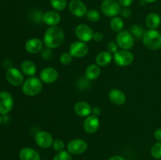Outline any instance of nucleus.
Segmentation results:
<instances>
[{
  "instance_id": "obj_1",
  "label": "nucleus",
  "mask_w": 161,
  "mask_h": 160,
  "mask_svg": "<svg viewBox=\"0 0 161 160\" xmlns=\"http://www.w3.org/2000/svg\"><path fill=\"white\" fill-rule=\"evenodd\" d=\"M43 43L46 47L57 49L61 46L64 41V31L58 26L49 27L43 35Z\"/></svg>"
},
{
  "instance_id": "obj_2",
  "label": "nucleus",
  "mask_w": 161,
  "mask_h": 160,
  "mask_svg": "<svg viewBox=\"0 0 161 160\" xmlns=\"http://www.w3.org/2000/svg\"><path fill=\"white\" fill-rule=\"evenodd\" d=\"M142 40L143 45L148 50H158L161 49V33L157 29H149L145 31Z\"/></svg>"
},
{
  "instance_id": "obj_3",
  "label": "nucleus",
  "mask_w": 161,
  "mask_h": 160,
  "mask_svg": "<svg viewBox=\"0 0 161 160\" xmlns=\"http://www.w3.org/2000/svg\"><path fill=\"white\" fill-rule=\"evenodd\" d=\"M42 82L38 77L31 76L25 80L22 84V92L28 97H35L41 93Z\"/></svg>"
},
{
  "instance_id": "obj_4",
  "label": "nucleus",
  "mask_w": 161,
  "mask_h": 160,
  "mask_svg": "<svg viewBox=\"0 0 161 160\" xmlns=\"http://www.w3.org/2000/svg\"><path fill=\"white\" fill-rule=\"evenodd\" d=\"M121 9V6L116 0H103L101 4V10L102 13L112 18L119 15Z\"/></svg>"
},
{
  "instance_id": "obj_5",
  "label": "nucleus",
  "mask_w": 161,
  "mask_h": 160,
  "mask_svg": "<svg viewBox=\"0 0 161 160\" xmlns=\"http://www.w3.org/2000/svg\"><path fill=\"white\" fill-rule=\"evenodd\" d=\"M135 56L130 50H119L113 54V61L119 67H127L134 62Z\"/></svg>"
},
{
  "instance_id": "obj_6",
  "label": "nucleus",
  "mask_w": 161,
  "mask_h": 160,
  "mask_svg": "<svg viewBox=\"0 0 161 160\" xmlns=\"http://www.w3.org/2000/svg\"><path fill=\"white\" fill-rule=\"evenodd\" d=\"M116 42L121 50H130L135 44V38L128 31H122L117 33Z\"/></svg>"
},
{
  "instance_id": "obj_7",
  "label": "nucleus",
  "mask_w": 161,
  "mask_h": 160,
  "mask_svg": "<svg viewBox=\"0 0 161 160\" xmlns=\"http://www.w3.org/2000/svg\"><path fill=\"white\" fill-rule=\"evenodd\" d=\"M94 30L90 25L86 24H80L75 28V35L80 41L88 42L91 41L94 37Z\"/></svg>"
},
{
  "instance_id": "obj_8",
  "label": "nucleus",
  "mask_w": 161,
  "mask_h": 160,
  "mask_svg": "<svg viewBox=\"0 0 161 160\" xmlns=\"http://www.w3.org/2000/svg\"><path fill=\"white\" fill-rule=\"evenodd\" d=\"M24 74L21 71L16 67H10L6 70V78L8 83L14 86H22L23 83L25 82Z\"/></svg>"
},
{
  "instance_id": "obj_9",
  "label": "nucleus",
  "mask_w": 161,
  "mask_h": 160,
  "mask_svg": "<svg viewBox=\"0 0 161 160\" xmlns=\"http://www.w3.org/2000/svg\"><path fill=\"white\" fill-rule=\"evenodd\" d=\"M87 148V142L80 138L72 140L67 144V151L71 155H81L84 153Z\"/></svg>"
},
{
  "instance_id": "obj_10",
  "label": "nucleus",
  "mask_w": 161,
  "mask_h": 160,
  "mask_svg": "<svg viewBox=\"0 0 161 160\" xmlns=\"http://www.w3.org/2000/svg\"><path fill=\"white\" fill-rule=\"evenodd\" d=\"M14 107L13 96L6 91L0 92V115H6L9 114Z\"/></svg>"
},
{
  "instance_id": "obj_11",
  "label": "nucleus",
  "mask_w": 161,
  "mask_h": 160,
  "mask_svg": "<svg viewBox=\"0 0 161 160\" xmlns=\"http://www.w3.org/2000/svg\"><path fill=\"white\" fill-rule=\"evenodd\" d=\"M69 52L73 57L82 58L87 55L88 52H89V47H88L86 42H82L80 40L75 41L69 46Z\"/></svg>"
},
{
  "instance_id": "obj_12",
  "label": "nucleus",
  "mask_w": 161,
  "mask_h": 160,
  "mask_svg": "<svg viewBox=\"0 0 161 160\" xmlns=\"http://www.w3.org/2000/svg\"><path fill=\"white\" fill-rule=\"evenodd\" d=\"M35 141L36 144L39 147L43 149H47L52 147L53 142V137L51 133L45 130H41L37 132L35 136Z\"/></svg>"
},
{
  "instance_id": "obj_13",
  "label": "nucleus",
  "mask_w": 161,
  "mask_h": 160,
  "mask_svg": "<svg viewBox=\"0 0 161 160\" xmlns=\"http://www.w3.org/2000/svg\"><path fill=\"white\" fill-rule=\"evenodd\" d=\"M69 9L72 15L79 18L86 16L88 11L86 4L81 0H71L69 3Z\"/></svg>"
},
{
  "instance_id": "obj_14",
  "label": "nucleus",
  "mask_w": 161,
  "mask_h": 160,
  "mask_svg": "<svg viewBox=\"0 0 161 160\" xmlns=\"http://www.w3.org/2000/svg\"><path fill=\"white\" fill-rule=\"evenodd\" d=\"M58 72L56 68L53 67H46L41 70L39 78L42 83L52 84L58 80Z\"/></svg>"
},
{
  "instance_id": "obj_15",
  "label": "nucleus",
  "mask_w": 161,
  "mask_h": 160,
  "mask_svg": "<svg viewBox=\"0 0 161 160\" xmlns=\"http://www.w3.org/2000/svg\"><path fill=\"white\" fill-rule=\"evenodd\" d=\"M83 130L89 134H93L98 130L100 127V120L97 116L91 115L86 117L83 122Z\"/></svg>"
},
{
  "instance_id": "obj_16",
  "label": "nucleus",
  "mask_w": 161,
  "mask_h": 160,
  "mask_svg": "<svg viewBox=\"0 0 161 160\" xmlns=\"http://www.w3.org/2000/svg\"><path fill=\"white\" fill-rule=\"evenodd\" d=\"M61 20V15L56 10H50L42 15V22L49 27L58 26Z\"/></svg>"
},
{
  "instance_id": "obj_17",
  "label": "nucleus",
  "mask_w": 161,
  "mask_h": 160,
  "mask_svg": "<svg viewBox=\"0 0 161 160\" xmlns=\"http://www.w3.org/2000/svg\"><path fill=\"white\" fill-rule=\"evenodd\" d=\"M43 41L39 38H31L25 42V50L28 53L36 54L43 49Z\"/></svg>"
},
{
  "instance_id": "obj_18",
  "label": "nucleus",
  "mask_w": 161,
  "mask_h": 160,
  "mask_svg": "<svg viewBox=\"0 0 161 160\" xmlns=\"http://www.w3.org/2000/svg\"><path fill=\"white\" fill-rule=\"evenodd\" d=\"M108 99L115 105H123L125 104L127 97L124 91L119 89H113L108 92Z\"/></svg>"
},
{
  "instance_id": "obj_19",
  "label": "nucleus",
  "mask_w": 161,
  "mask_h": 160,
  "mask_svg": "<svg viewBox=\"0 0 161 160\" xmlns=\"http://www.w3.org/2000/svg\"><path fill=\"white\" fill-rule=\"evenodd\" d=\"M74 111L80 117L86 118L92 113V108L86 101H79L74 105Z\"/></svg>"
},
{
  "instance_id": "obj_20",
  "label": "nucleus",
  "mask_w": 161,
  "mask_h": 160,
  "mask_svg": "<svg viewBox=\"0 0 161 160\" xmlns=\"http://www.w3.org/2000/svg\"><path fill=\"white\" fill-rule=\"evenodd\" d=\"M19 157L20 160H41L39 152L30 147H23L19 153Z\"/></svg>"
},
{
  "instance_id": "obj_21",
  "label": "nucleus",
  "mask_w": 161,
  "mask_h": 160,
  "mask_svg": "<svg viewBox=\"0 0 161 160\" xmlns=\"http://www.w3.org/2000/svg\"><path fill=\"white\" fill-rule=\"evenodd\" d=\"M113 61V55L107 50L98 53L95 57V63L99 67H105L108 65Z\"/></svg>"
},
{
  "instance_id": "obj_22",
  "label": "nucleus",
  "mask_w": 161,
  "mask_h": 160,
  "mask_svg": "<svg viewBox=\"0 0 161 160\" xmlns=\"http://www.w3.org/2000/svg\"><path fill=\"white\" fill-rule=\"evenodd\" d=\"M20 69H21L22 73L28 77L35 76L37 72V66L33 61L30 60L24 61L20 64Z\"/></svg>"
},
{
  "instance_id": "obj_23",
  "label": "nucleus",
  "mask_w": 161,
  "mask_h": 160,
  "mask_svg": "<svg viewBox=\"0 0 161 160\" xmlns=\"http://www.w3.org/2000/svg\"><path fill=\"white\" fill-rule=\"evenodd\" d=\"M101 75V67L97 64H90L85 69L84 76L90 81L95 80L100 76Z\"/></svg>"
},
{
  "instance_id": "obj_24",
  "label": "nucleus",
  "mask_w": 161,
  "mask_h": 160,
  "mask_svg": "<svg viewBox=\"0 0 161 160\" xmlns=\"http://www.w3.org/2000/svg\"><path fill=\"white\" fill-rule=\"evenodd\" d=\"M146 24L149 29H157L161 24L160 16L157 13H150L146 16Z\"/></svg>"
},
{
  "instance_id": "obj_25",
  "label": "nucleus",
  "mask_w": 161,
  "mask_h": 160,
  "mask_svg": "<svg viewBox=\"0 0 161 160\" xmlns=\"http://www.w3.org/2000/svg\"><path fill=\"white\" fill-rule=\"evenodd\" d=\"M110 28L115 32H120V31H124V22L121 17H113L110 20Z\"/></svg>"
},
{
  "instance_id": "obj_26",
  "label": "nucleus",
  "mask_w": 161,
  "mask_h": 160,
  "mask_svg": "<svg viewBox=\"0 0 161 160\" xmlns=\"http://www.w3.org/2000/svg\"><path fill=\"white\" fill-rule=\"evenodd\" d=\"M130 31L132 35L134 36V38H136V39H142L143 35H144L145 31L144 29L142 26L138 24H134L132 26L130 27Z\"/></svg>"
},
{
  "instance_id": "obj_27",
  "label": "nucleus",
  "mask_w": 161,
  "mask_h": 160,
  "mask_svg": "<svg viewBox=\"0 0 161 160\" xmlns=\"http://www.w3.org/2000/svg\"><path fill=\"white\" fill-rule=\"evenodd\" d=\"M50 3L53 9L56 11H62L67 6V0H50Z\"/></svg>"
},
{
  "instance_id": "obj_28",
  "label": "nucleus",
  "mask_w": 161,
  "mask_h": 160,
  "mask_svg": "<svg viewBox=\"0 0 161 160\" xmlns=\"http://www.w3.org/2000/svg\"><path fill=\"white\" fill-rule=\"evenodd\" d=\"M87 20L91 22H97L101 19V14L98 10L94 9H89L86 14Z\"/></svg>"
},
{
  "instance_id": "obj_29",
  "label": "nucleus",
  "mask_w": 161,
  "mask_h": 160,
  "mask_svg": "<svg viewBox=\"0 0 161 160\" xmlns=\"http://www.w3.org/2000/svg\"><path fill=\"white\" fill-rule=\"evenodd\" d=\"M151 155L156 159H161V142H158L153 144L150 150Z\"/></svg>"
},
{
  "instance_id": "obj_30",
  "label": "nucleus",
  "mask_w": 161,
  "mask_h": 160,
  "mask_svg": "<svg viewBox=\"0 0 161 160\" xmlns=\"http://www.w3.org/2000/svg\"><path fill=\"white\" fill-rule=\"evenodd\" d=\"M72 59H73V56L69 52H64V53H61L60 56L59 61L63 65H69L72 63Z\"/></svg>"
},
{
  "instance_id": "obj_31",
  "label": "nucleus",
  "mask_w": 161,
  "mask_h": 160,
  "mask_svg": "<svg viewBox=\"0 0 161 160\" xmlns=\"http://www.w3.org/2000/svg\"><path fill=\"white\" fill-rule=\"evenodd\" d=\"M53 160H72V155L68 151H62L58 152L53 157Z\"/></svg>"
},
{
  "instance_id": "obj_32",
  "label": "nucleus",
  "mask_w": 161,
  "mask_h": 160,
  "mask_svg": "<svg viewBox=\"0 0 161 160\" xmlns=\"http://www.w3.org/2000/svg\"><path fill=\"white\" fill-rule=\"evenodd\" d=\"M42 13L39 9H34L31 12V20L34 23H40L42 21Z\"/></svg>"
},
{
  "instance_id": "obj_33",
  "label": "nucleus",
  "mask_w": 161,
  "mask_h": 160,
  "mask_svg": "<svg viewBox=\"0 0 161 160\" xmlns=\"http://www.w3.org/2000/svg\"><path fill=\"white\" fill-rule=\"evenodd\" d=\"M52 147H53V150H54L55 152H60L64 150L65 144H64V142L61 139H55L53 140Z\"/></svg>"
},
{
  "instance_id": "obj_34",
  "label": "nucleus",
  "mask_w": 161,
  "mask_h": 160,
  "mask_svg": "<svg viewBox=\"0 0 161 160\" xmlns=\"http://www.w3.org/2000/svg\"><path fill=\"white\" fill-rule=\"evenodd\" d=\"M77 87L80 89H86L90 86V80L87 79L86 77H82L79 78L76 83Z\"/></svg>"
},
{
  "instance_id": "obj_35",
  "label": "nucleus",
  "mask_w": 161,
  "mask_h": 160,
  "mask_svg": "<svg viewBox=\"0 0 161 160\" xmlns=\"http://www.w3.org/2000/svg\"><path fill=\"white\" fill-rule=\"evenodd\" d=\"M119 45L116 43V42H113V41H110L108 44H107V51L111 53L112 54H114L116 52L119 50Z\"/></svg>"
},
{
  "instance_id": "obj_36",
  "label": "nucleus",
  "mask_w": 161,
  "mask_h": 160,
  "mask_svg": "<svg viewBox=\"0 0 161 160\" xmlns=\"http://www.w3.org/2000/svg\"><path fill=\"white\" fill-rule=\"evenodd\" d=\"M52 55H53L52 49L46 47V48L42 49V51H41V56H42V57L45 60L50 59V58L52 57Z\"/></svg>"
},
{
  "instance_id": "obj_37",
  "label": "nucleus",
  "mask_w": 161,
  "mask_h": 160,
  "mask_svg": "<svg viewBox=\"0 0 161 160\" xmlns=\"http://www.w3.org/2000/svg\"><path fill=\"white\" fill-rule=\"evenodd\" d=\"M119 14L124 18H129L130 16L131 15V10L129 9V7H124L123 9H121L120 13Z\"/></svg>"
},
{
  "instance_id": "obj_38",
  "label": "nucleus",
  "mask_w": 161,
  "mask_h": 160,
  "mask_svg": "<svg viewBox=\"0 0 161 160\" xmlns=\"http://www.w3.org/2000/svg\"><path fill=\"white\" fill-rule=\"evenodd\" d=\"M103 38H104V35L102 34V32L100 31H95L94 33V37H93V39H94L95 42H102L103 40Z\"/></svg>"
},
{
  "instance_id": "obj_39",
  "label": "nucleus",
  "mask_w": 161,
  "mask_h": 160,
  "mask_svg": "<svg viewBox=\"0 0 161 160\" xmlns=\"http://www.w3.org/2000/svg\"><path fill=\"white\" fill-rule=\"evenodd\" d=\"M133 1L134 0H118L119 5L122 7H130L133 3Z\"/></svg>"
},
{
  "instance_id": "obj_40",
  "label": "nucleus",
  "mask_w": 161,
  "mask_h": 160,
  "mask_svg": "<svg viewBox=\"0 0 161 160\" xmlns=\"http://www.w3.org/2000/svg\"><path fill=\"white\" fill-rule=\"evenodd\" d=\"M154 137L158 142H161V128H158L154 131Z\"/></svg>"
},
{
  "instance_id": "obj_41",
  "label": "nucleus",
  "mask_w": 161,
  "mask_h": 160,
  "mask_svg": "<svg viewBox=\"0 0 161 160\" xmlns=\"http://www.w3.org/2000/svg\"><path fill=\"white\" fill-rule=\"evenodd\" d=\"M101 114V108H99V107H94V108H92V115H94L95 116H97L98 117L99 115Z\"/></svg>"
},
{
  "instance_id": "obj_42",
  "label": "nucleus",
  "mask_w": 161,
  "mask_h": 160,
  "mask_svg": "<svg viewBox=\"0 0 161 160\" xmlns=\"http://www.w3.org/2000/svg\"><path fill=\"white\" fill-rule=\"evenodd\" d=\"M108 160H126L125 158H124L121 155H113V156L110 157Z\"/></svg>"
},
{
  "instance_id": "obj_43",
  "label": "nucleus",
  "mask_w": 161,
  "mask_h": 160,
  "mask_svg": "<svg viewBox=\"0 0 161 160\" xmlns=\"http://www.w3.org/2000/svg\"><path fill=\"white\" fill-rule=\"evenodd\" d=\"M142 1L146 3H155V2H157V0H142Z\"/></svg>"
},
{
  "instance_id": "obj_44",
  "label": "nucleus",
  "mask_w": 161,
  "mask_h": 160,
  "mask_svg": "<svg viewBox=\"0 0 161 160\" xmlns=\"http://www.w3.org/2000/svg\"><path fill=\"white\" fill-rule=\"evenodd\" d=\"M3 122V117H2L1 115H0V125H1L2 122Z\"/></svg>"
}]
</instances>
